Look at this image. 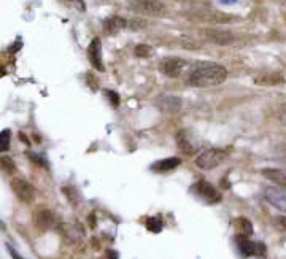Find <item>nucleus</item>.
<instances>
[{"label": "nucleus", "instance_id": "nucleus-28", "mask_svg": "<svg viewBox=\"0 0 286 259\" xmlns=\"http://www.w3.org/2000/svg\"><path fill=\"white\" fill-rule=\"evenodd\" d=\"M8 252H10V255L13 256V259H24V258H21L18 253H16V252H14V250H13L11 247H8Z\"/></svg>", "mask_w": 286, "mask_h": 259}, {"label": "nucleus", "instance_id": "nucleus-17", "mask_svg": "<svg viewBox=\"0 0 286 259\" xmlns=\"http://www.w3.org/2000/svg\"><path fill=\"white\" fill-rule=\"evenodd\" d=\"M127 25H129V22L123 18H119V16H111V18H108L105 21V29L108 33H111V35L118 33L119 30H123L124 27H127Z\"/></svg>", "mask_w": 286, "mask_h": 259}, {"label": "nucleus", "instance_id": "nucleus-16", "mask_svg": "<svg viewBox=\"0 0 286 259\" xmlns=\"http://www.w3.org/2000/svg\"><path fill=\"white\" fill-rule=\"evenodd\" d=\"M181 164V161L178 158H167V159H161L156 164H153L151 169L156 170V172H170V170H175L178 166Z\"/></svg>", "mask_w": 286, "mask_h": 259}, {"label": "nucleus", "instance_id": "nucleus-14", "mask_svg": "<svg viewBox=\"0 0 286 259\" xmlns=\"http://www.w3.org/2000/svg\"><path fill=\"white\" fill-rule=\"evenodd\" d=\"M263 175L267 180H271L272 183H275L279 188H282V189H285V191H286V172L285 170L267 167V169H263Z\"/></svg>", "mask_w": 286, "mask_h": 259}, {"label": "nucleus", "instance_id": "nucleus-23", "mask_svg": "<svg viewBox=\"0 0 286 259\" xmlns=\"http://www.w3.org/2000/svg\"><path fill=\"white\" fill-rule=\"evenodd\" d=\"M239 223H240V228H242V231H244V234L242 236H250L251 232H253V228H251V223L248 221V220H245V218H240L239 220Z\"/></svg>", "mask_w": 286, "mask_h": 259}, {"label": "nucleus", "instance_id": "nucleus-12", "mask_svg": "<svg viewBox=\"0 0 286 259\" xmlns=\"http://www.w3.org/2000/svg\"><path fill=\"white\" fill-rule=\"evenodd\" d=\"M35 224L41 231L53 229L56 226V217L51 210H38L35 215Z\"/></svg>", "mask_w": 286, "mask_h": 259}, {"label": "nucleus", "instance_id": "nucleus-8", "mask_svg": "<svg viewBox=\"0 0 286 259\" xmlns=\"http://www.w3.org/2000/svg\"><path fill=\"white\" fill-rule=\"evenodd\" d=\"M266 201L274 205L275 209H279L280 212L286 213V191L279 186H269L264 189Z\"/></svg>", "mask_w": 286, "mask_h": 259}, {"label": "nucleus", "instance_id": "nucleus-30", "mask_svg": "<svg viewBox=\"0 0 286 259\" xmlns=\"http://www.w3.org/2000/svg\"><path fill=\"white\" fill-rule=\"evenodd\" d=\"M223 2H234V0H223Z\"/></svg>", "mask_w": 286, "mask_h": 259}, {"label": "nucleus", "instance_id": "nucleus-13", "mask_svg": "<svg viewBox=\"0 0 286 259\" xmlns=\"http://www.w3.org/2000/svg\"><path fill=\"white\" fill-rule=\"evenodd\" d=\"M205 37L209 38L212 43L215 45H221V46H226V45H231L234 41V35L231 32H226V30H215V29H210L205 32Z\"/></svg>", "mask_w": 286, "mask_h": 259}, {"label": "nucleus", "instance_id": "nucleus-7", "mask_svg": "<svg viewBox=\"0 0 286 259\" xmlns=\"http://www.w3.org/2000/svg\"><path fill=\"white\" fill-rule=\"evenodd\" d=\"M237 247L240 250V253L244 256H263L266 255V247L263 244H258V242H251L245 236H237L236 237Z\"/></svg>", "mask_w": 286, "mask_h": 259}, {"label": "nucleus", "instance_id": "nucleus-25", "mask_svg": "<svg viewBox=\"0 0 286 259\" xmlns=\"http://www.w3.org/2000/svg\"><path fill=\"white\" fill-rule=\"evenodd\" d=\"M275 228L279 231H286V218L285 217H279L275 220Z\"/></svg>", "mask_w": 286, "mask_h": 259}, {"label": "nucleus", "instance_id": "nucleus-4", "mask_svg": "<svg viewBox=\"0 0 286 259\" xmlns=\"http://www.w3.org/2000/svg\"><path fill=\"white\" fill-rule=\"evenodd\" d=\"M11 189L16 194V197L24 204H30L33 201V197H35V189H33V186L24 178H13Z\"/></svg>", "mask_w": 286, "mask_h": 259}, {"label": "nucleus", "instance_id": "nucleus-29", "mask_svg": "<svg viewBox=\"0 0 286 259\" xmlns=\"http://www.w3.org/2000/svg\"><path fill=\"white\" fill-rule=\"evenodd\" d=\"M280 2H282L283 5H286V0H280Z\"/></svg>", "mask_w": 286, "mask_h": 259}, {"label": "nucleus", "instance_id": "nucleus-21", "mask_svg": "<svg viewBox=\"0 0 286 259\" xmlns=\"http://www.w3.org/2000/svg\"><path fill=\"white\" fill-rule=\"evenodd\" d=\"M0 146H2V151L10 148V131H3L0 134Z\"/></svg>", "mask_w": 286, "mask_h": 259}, {"label": "nucleus", "instance_id": "nucleus-10", "mask_svg": "<svg viewBox=\"0 0 286 259\" xmlns=\"http://www.w3.org/2000/svg\"><path fill=\"white\" fill-rule=\"evenodd\" d=\"M156 105L164 113H177L181 110V99L178 96H172V94H162L156 100Z\"/></svg>", "mask_w": 286, "mask_h": 259}, {"label": "nucleus", "instance_id": "nucleus-24", "mask_svg": "<svg viewBox=\"0 0 286 259\" xmlns=\"http://www.w3.org/2000/svg\"><path fill=\"white\" fill-rule=\"evenodd\" d=\"M2 167L5 172H8V174H11V172H14V164L10 158H3L2 159Z\"/></svg>", "mask_w": 286, "mask_h": 259}, {"label": "nucleus", "instance_id": "nucleus-15", "mask_svg": "<svg viewBox=\"0 0 286 259\" xmlns=\"http://www.w3.org/2000/svg\"><path fill=\"white\" fill-rule=\"evenodd\" d=\"M285 81V78L280 73H263L255 78V83L259 86H277L282 84Z\"/></svg>", "mask_w": 286, "mask_h": 259}, {"label": "nucleus", "instance_id": "nucleus-27", "mask_svg": "<svg viewBox=\"0 0 286 259\" xmlns=\"http://www.w3.org/2000/svg\"><path fill=\"white\" fill-rule=\"evenodd\" d=\"M107 94H108V96L111 97V102H113V105L116 107L118 103H119V99H118V96H116V94H115L113 91H107Z\"/></svg>", "mask_w": 286, "mask_h": 259}, {"label": "nucleus", "instance_id": "nucleus-11", "mask_svg": "<svg viewBox=\"0 0 286 259\" xmlns=\"http://www.w3.org/2000/svg\"><path fill=\"white\" fill-rule=\"evenodd\" d=\"M89 60L91 64L94 65V68H97L99 72L105 70V65H103V60H102V46H100V40L99 38H94L89 45Z\"/></svg>", "mask_w": 286, "mask_h": 259}, {"label": "nucleus", "instance_id": "nucleus-2", "mask_svg": "<svg viewBox=\"0 0 286 259\" xmlns=\"http://www.w3.org/2000/svg\"><path fill=\"white\" fill-rule=\"evenodd\" d=\"M129 10L143 16H154L159 18L167 13V8L161 0H127Z\"/></svg>", "mask_w": 286, "mask_h": 259}, {"label": "nucleus", "instance_id": "nucleus-9", "mask_svg": "<svg viewBox=\"0 0 286 259\" xmlns=\"http://www.w3.org/2000/svg\"><path fill=\"white\" fill-rule=\"evenodd\" d=\"M196 19L199 21H205V22H215V24H226V22H231L234 19V16L231 14H226L223 11H216V10H210V8H202V10H199L194 13Z\"/></svg>", "mask_w": 286, "mask_h": 259}, {"label": "nucleus", "instance_id": "nucleus-20", "mask_svg": "<svg viewBox=\"0 0 286 259\" xmlns=\"http://www.w3.org/2000/svg\"><path fill=\"white\" fill-rule=\"evenodd\" d=\"M146 228H148V231L151 232H161L162 231V221L161 218H150L148 221H146Z\"/></svg>", "mask_w": 286, "mask_h": 259}, {"label": "nucleus", "instance_id": "nucleus-5", "mask_svg": "<svg viewBox=\"0 0 286 259\" xmlns=\"http://www.w3.org/2000/svg\"><path fill=\"white\" fill-rule=\"evenodd\" d=\"M193 191L196 196H199L202 201L209 202V204H216L221 201V194L218 193V189L212 186L209 181H205V180L197 181V183L193 186Z\"/></svg>", "mask_w": 286, "mask_h": 259}, {"label": "nucleus", "instance_id": "nucleus-6", "mask_svg": "<svg viewBox=\"0 0 286 259\" xmlns=\"http://www.w3.org/2000/svg\"><path fill=\"white\" fill-rule=\"evenodd\" d=\"M186 67V60L181 57H166L161 60L159 64V70L170 78H177L181 73H183Z\"/></svg>", "mask_w": 286, "mask_h": 259}, {"label": "nucleus", "instance_id": "nucleus-18", "mask_svg": "<svg viewBox=\"0 0 286 259\" xmlns=\"http://www.w3.org/2000/svg\"><path fill=\"white\" fill-rule=\"evenodd\" d=\"M177 142H178V146L181 148V151H185L186 154H191V153H194L196 151V146L194 143L191 142L189 139V135H186V132H178L177 134Z\"/></svg>", "mask_w": 286, "mask_h": 259}, {"label": "nucleus", "instance_id": "nucleus-22", "mask_svg": "<svg viewBox=\"0 0 286 259\" xmlns=\"http://www.w3.org/2000/svg\"><path fill=\"white\" fill-rule=\"evenodd\" d=\"M151 54V48L148 45H138L135 48V56L138 57H148Z\"/></svg>", "mask_w": 286, "mask_h": 259}, {"label": "nucleus", "instance_id": "nucleus-1", "mask_svg": "<svg viewBox=\"0 0 286 259\" xmlns=\"http://www.w3.org/2000/svg\"><path fill=\"white\" fill-rule=\"evenodd\" d=\"M228 78L226 67L215 62H201L196 64L188 75V84L194 88H210V86L223 84Z\"/></svg>", "mask_w": 286, "mask_h": 259}, {"label": "nucleus", "instance_id": "nucleus-19", "mask_svg": "<svg viewBox=\"0 0 286 259\" xmlns=\"http://www.w3.org/2000/svg\"><path fill=\"white\" fill-rule=\"evenodd\" d=\"M65 234H67L68 239L73 240V242L80 240L83 237V229L80 226V223H78V224L73 223V224H68V226H65Z\"/></svg>", "mask_w": 286, "mask_h": 259}, {"label": "nucleus", "instance_id": "nucleus-3", "mask_svg": "<svg viewBox=\"0 0 286 259\" xmlns=\"http://www.w3.org/2000/svg\"><path fill=\"white\" fill-rule=\"evenodd\" d=\"M229 156L228 150L223 148H209L202 151L199 156L196 158V166L202 170H212L215 167L221 166V164L226 161V158Z\"/></svg>", "mask_w": 286, "mask_h": 259}, {"label": "nucleus", "instance_id": "nucleus-26", "mask_svg": "<svg viewBox=\"0 0 286 259\" xmlns=\"http://www.w3.org/2000/svg\"><path fill=\"white\" fill-rule=\"evenodd\" d=\"M279 118L283 124H286V103H283V105L280 107V111H279Z\"/></svg>", "mask_w": 286, "mask_h": 259}]
</instances>
